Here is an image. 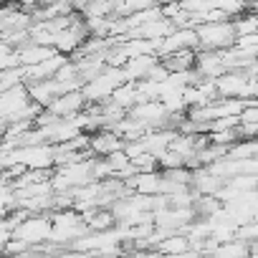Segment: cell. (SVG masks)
<instances>
[{
	"label": "cell",
	"instance_id": "6da1fadb",
	"mask_svg": "<svg viewBox=\"0 0 258 258\" xmlns=\"http://www.w3.org/2000/svg\"><path fill=\"white\" fill-rule=\"evenodd\" d=\"M126 81V74H124V66H106L99 76H94L91 81L84 84V96L89 104H104L111 99V94Z\"/></svg>",
	"mask_w": 258,
	"mask_h": 258
},
{
	"label": "cell",
	"instance_id": "7a4b0ae2",
	"mask_svg": "<svg viewBox=\"0 0 258 258\" xmlns=\"http://www.w3.org/2000/svg\"><path fill=\"white\" fill-rule=\"evenodd\" d=\"M198 36H200V48L225 51V48L235 46V41H238L235 21L228 18V21H215V23H200Z\"/></svg>",
	"mask_w": 258,
	"mask_h": 258
},
{
	"label": "cell",
	"instance_id": "3957f363",
	"mask_svg": "<svg viewBox=\"0 0 258 258\" xmlns=\"http://www.w3.org/2000/svg\"><path fill=\"white\" fill-rule=\"evenodd\" d=\"M51 233H53V218H51V213H33V215H28L18 225L16 238H21V240H26V243H31L36 248L41 243H48L51 240Z\"/></svg>",
	"mask_w": 258,
	"mask_h": 258
},
{
	"label": "cell",
	"instance_id": "277c9868",
	"mask_svg": "<svg viewBox=\"0 0 258 258\" xmlns=\"http://www.w3.org/2000/svg\"><path fill=\"white\" fill-rule=\"evenodd\" d=\"M180 48H200V36H198V28H175L170 36H165L160 41V48H157V56H167L172 51H180Z\"/></svg>",
	"mask_w": 258,
	"mask_h": 258
},
{
	"label": "cell",
	"instance_id": "5b68a950",
	"mask_svg": "<svg viewBox=\"0 0 258 258\" xmlns=\"http://www.w3.org/2000/svg\"><path fill=\"white\" fill-rule=\"evenodd\" d=\"M132 192H142V195H160L165 190V175L160 170H140L137 175H132L129 180H124Z\"/></svg>",
	"mask_w": 258,
	"mask_h": 258
},
{
	"label": "cell",
	"instance_id": "8992f818",
	"mask_svg": "<svg viewBox=\"0 0 258 258\" xmlns=\"http://www.w3.org/2000/svg\"><path fill=\"white\" fill-rule=\"evenodd\" d=\"M198 74L203 79H218L228 71V63L223 58V51H208V48H198V63H195Z\"/></svg>",
	"mask_w": 258,
	"mask_h": 258
},
{
	"label": "cell",
	"instance_id": "52a82bcc",
	"mask_svg": "<svg viewBox=\"0 0 258 258\" xmlns=\"http://www.w3.org/2000/svg\"><path fill=\"white\" fill-rule=\"evenodd\" d=\"M86 104H89V101H86L84 91H81V89H76V91H66V94L56 96V99H53L48 106H43V109L53 111L56 116H74V114L84 111V106H86Z\"/></svg>",
	"mask_w": 258,
	"mask_h": 258
},
{
	"label": "cell",
	"instance_id": "ba28073f",
	"mask_svg": "<svg viewBox=\"0 0 258 258\" xmlns=\"http://www.w3.org/2000/svg\"><path fill=\"white\" fill-rule=\"evenodd\" d=\"M124 142L126 140L119 132H114L111 126H101L99 132L91 135V152L99 155V157H106V155H111L116 150H124Z\"/></svg>",
	"mask_w": 258,
	"mask_h": 258
},
{
	"label": "cell",
	"instance_id": "9c48e42d",
	"mask_svg": "<svg viewBox=\"0 0 258 258\" xmlns=\"http://www.w3.org/2000/svg\"><path fill=\"white\" fill-rule=\"evenodd\" d=\"M61 53L56 46H46V43H36V41H28L23 46H18V58H21V66H33V63H41L51 56Z\"/></svg>",
	"mask_w": 258,
	"mask_h": 258
},
{
	"label": "cell",
	"instance_id": "30bf717a",
	"mask_svg": "<svg viewBox=\"0 0 258 258\" xmlns=\"http://www.w3.org/2000/svg\"><path fill=\"white\" fill-rule=\"evenodd\" d=\"M155 63H160V56L157 53H145V56H137V58H129L124 63L126 81H142V79H147Z\"/></svg>",
	"mask_w": 258,
	"mask_h": 258
},
{
	"label": "cell",
	"instance_id": "8fae6325",
	"mask_svg": "<svg viewBox=\"0 0 258 258\" xmlns=\"http://www.w3.org/2000/svg\"><path fill=\"white\" fill-rule=\"evenodd\" d=\"M165 66L170 71H187V69H195L198 63V48H180V51H172L167 56H162Z\"/></svg>",
	"mask_w": 258,
	"mask_h": 258
},
{
	"label": "cell",
	"instance_id": "7c38bea8",
	"mask_svg": "<svg viewBox=\"0 0 258 258\" xmlns=\"http://www.w3.org/2000/svg\"><path fill=\"white\" fill-rule=\"evenodd\" d=\"M155 250H160V253H170V255H182L185 250H192V245H190L187 233H185V230H177V233L165 235V238L155 245Z\"/></svg>",
	"mask_w": 258,
	"mask_h": 258
},
{
	"label": "cell",
	"instance_id": "4fadbf2b",
	"mask_svg": "<svg viewBox=\"0 0 258 258\" xmlns=\"http://www.w3.org/2000/svg\"><path fill=\"white\" fill-rule=\"evenodd\" d=\"M233 21H235L238 36H248V33H255L258 31V13L255 11L248 13V16H243V18H233Z\"/></svg>",
	"mask_w": 258,
	"mask_h": 258
}]
</instances>
